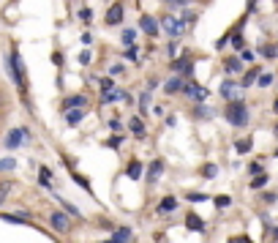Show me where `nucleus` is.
<instances>
[{
  "instance_id": "f257e3e1",
  "label": "nucleus",
  "mask_w": 278,
  "mask_h": 243,
  "mask_svg": "<svg viewBox=\"0 0 278 243\" xmlns=\"http://www.w3.org/2000/svg\"><path fill=\"white\" fill-rule=\"evenodd\" d=\"M226 118H229L232 126L243 129V126L248 123V109H246V104H243V101H235V104H229V109H226Z\"/></svg>"
},
{
  "instance_id": "f03ea898",
  "label": "nucleus",
  "mask_w": 278,
  "mask_h": 243,
  "mask_svg": "<svg viewBox=\"0 0 278 243\" xmlns=\"http://www.w3.org/2000/svg\"><path fill=\"white\" fill-rule=\"evenodd\" d=\"M8 63H11V77H14V82L19 85V88H22L25 85V66H22V58H19V52H11V60H8Z\"/></svg>"
},
{
  "instance_id": "7ed1b4c3",
  "label": "nucleus",
  "mask_w": 278,
  "mask_h": 243,
  "mask_svg": "<svg viewBox=\"0 0 278 243\" xmlns=\"http://www.w3.org/2000/svg\"><path fill=\"white\" fill-rule=\"evenodd\" d=\"M164 30L169 33L172 38H178V36H183V30H185V22L183 19H175V17H164Z\"/></svg>"
},
{
  "instance_id": "20e7f679",
  "label": "nucleus",
  "mask_w": 278,
  "mask_h": 243,
  "mask_svg": "<svg viewBox=\"0 0 278 243\" xmlns=\"http://www.w3.org/2000/svg\"><path fill=\"white\" fill-rule=\"evenodd\" d=\"M49 224H52V230H58V232H68L71 230V219L65 213H60V210H55L52 216H49Z\"/></svg>"
},
{
  "instance_id": "39448f33",
  "label": "nucleus",
  "mask_w": 278,
  "mask_h": 243,
  "mask_svg": "<svg viewBox=\"0 0 278 243\" xmlns=\"http://www.w3.org/2000/svg\"><path fill=\"white\" fill-rule=\"evenodd\" d=\"M185 96H188V99H194V101H205L207 99V90L205 88H202V85H194V82H191V85H185Z\"/></svg>"
},
{
  "instance_id": "423d86ee",
  "label": "nucleus",
  "mask_w": 278,
  "mask_h": 243,
  "mask_svg": "<svg viewBox=\"0 0 278 243\" xmlns=\"http://www.w3.org/2000/svg\"><path fill=\"white\" fill-rule=\"evenodd\" d=\"M237 93H240V88H237V85L235 82H232V79H226V82L224 85H221V96H224V99H235V101H240V96H237Z\"/></svg>"
},
{
  "instance_id": "0eeeda50",
  "label": "nucleus",
  "mask_w": 278,
  "mask_h": 243,
  "mask_svg": "<svg viewBox=\"0 0 278 243\" xmlns=\"http://www.w3.org/2000/svg\"><path fill=\"white\" fill-rule=\"evenodd\" d=\"M28 134L25 129H14V131H8V139H6V145L8 148H19L22 145V137Z\"/></svg>"
},
{
  "instance_id": "6e6552de",
  "label": "nucleus",
  "mask_w": 278,
  "mask_h": 243,
  "mask_svg": "<svg viewBox=\"0 0 278 243\" xmlns=\"http://www.w3.org/2000/svg\"><path fill=\"white\" fill-rule=\"evenodd\" d=\"M139 28H142L148 36H155V33H158V22H155L153 17H142L139 19Z\"/></svg>"
},
{
  "instance_id": "1a4fd4ad",
  "label": "nucleus",
  "mask_w": 278,
  "mask_h": 243,
  "mask_svg": "<svg viewBox=\"0 0 278 243\" xmlns=\"http://www.w3.org/2000/svg\"><path fill=\"white\" fill-rule=\"evenodd\" d=\"M101 101H104V104H112V101H128V93H123V90H109V93L101 96Z\"/></svg>"
},
{
  "instance_id": "9d476101",
  "label": "nucleus",
  "mask_w": 278,
  "mask_h": 243,
  "mask_svg": "<svg viewBox=\"0 0 278 243\" xmlns=\"http://www.w3.org/2000/svg\"><path fill=\"white\" fill-rule=\"evenodd\" d=\"M172 210H178V200L175 197H164L158 205V213H172Z\"/></svg>"
},
{
  "instance_id": "9b49d317",
  "label": "nucleus",
  "mask_w": 278,
  "mask_h": 243,
  "mask_svg": "<svg viewBox=\"0 0 278 243\" xmlns=\"http://www.w3.org/2000/svg\"><path fill=\"white\" fill-rule=\"evenodd\" d=\"M120 19H123V6H112V8L107 11V22H109V25H118Z\"/></svg>"
},
{
  "instance_id": "f8f14e48",
  "label": "nucleus",
  "mask_w": 278,
  "mask_h": 243,
  "mask_svg": "<svg viewBox=\"0 0 278 243\" xmlns=\"http://www.w3.org/2000/svg\"><path fill=\"white\" fill-rule=\"evenodd\" d=\"M161 172H164V164H161V161H153V164H150V172H148V183H155Z\"/></svg>"
},
{
  "instance_id": "ddd939ff",
  "label": "nucleus",
  "mask_w": 278,
  "mask_h": 243,
  "mask_svg": "<svg viewBox=\"0 0 278 243\" xmlns=\"http://www.w3.org/2000/svg\"><path fill=\"white\" fill-rule=\"evenodd\" d=\"M185 224H188V230H194V232H205V224H202V219H199V216H194V213L188 216V221H185Z\"/></svg>"
},
{
  "instance_id": "4468645a",
  "label": "nucleus",
  "mask_w": 278,
  "mask_h": 243,
  "mask_svg": "<svg viewBox=\"0 0 278 243\" xmlns=\"http://www.w3.org/2000/svg\"><path fill=\"white\" fill-rule=\"evenodd\" d=\"M79 107H85V96H74V99L65 101V109H79Z\"/></svg>"
},
{
  "instance_id": "2eb2a0df",
  "label": "nucleus",
  "mask_w": 278,
  "mask_h": 243,
  "mask_svg": "<svg viewBox=\"0 0 278 243\" xmlns=\"http://www.w3.org/2000/svg\"><path fill=\"white\" fill-rule=\"evenodd\" d=\"M183 88H185V85L180 82V79H169V82L164 85V90H166V93H178V90H183Z\"/></svg>"
},
{
  "instance_id": "dca6fc26",
  "label": "nucleus",
  "mask_w": 278,
  "mask_h": 243,
  "mask_svg": "<svg viewBox=\"0 0 278 243\" xmlns=\"http://www.w3.org/2000/svg\"><path fill=\"white\" fill-rule=\"evenodd\" d=\"M65 120H68V126H77L82 120V109H68V118Z\"/></svg>"
},
{
  "instance_id": "f3484780",
  "label": "nucleus",
  "mask_w": 278,
  "mask_h": 243,
  "mask_svg": "<svg viewBox=\"0 0 278 243\" xmlns=\"http://www.w3.org/2000/svg\"><path fill=\"white\" fill-rule=\"evenodd\" d=\"M139 175H142V164H139V161H134V164L128 167V178H139Z\"/></svg>"
},
{
  "instance_id": "a211bd4d",
  "label": "nucleus",
  "mask_w": 278,
  "mask_h": 243,
  "mask_svg": "<svg viewBox=\"0 0 278 243\" xmlns=\"http://www.w3.org/2000/svg\"><path fill=\"white\" fill-rule=\"evenodd\" d=\"M196 115H199L202 120H207V118H213L216 112H213V109H210V107H196Z\"/></svg>"
},
{
  "instance_id": "6ab92c4d",
  "label": "nucleus",
  "mask_w": 278,
  "mask_h": 243,
  "mask_svg": "<svg viewBox=\"0 0 278 243\" xmlns=\"http://www.w3.org/2000/svg\"><path fill=\"white\" fill-rule=\"evenodd\" d=\"M226 71H240V60L229 58V60H226Z\"/></svg>"
},
{
  "instance_id": "aec40b11",
  "label": "nucleus",
  "mask_w": 278,
  "mask_h": 243,
  "mask_svg": "<svg viewBox=\"0 0 278 243\" xmlns=\"http://www.w3.org/2000/svg\"><path fill=\"white\" fill-rule=\"evenodd\" d=\"M216 205H218V208H229L232 205V200H229V197H226V194H221V197H216Z\"/></svg>"
},
{
  "instance_id": "412c9836",
  "label": "nucleus",
  "mask_w": 278,
  "mask_h": 243,
  "mask_svg": "<svg viewBox=\"0 0 278 243\" xmlns=\"http://www.w3.org/2000/svg\"><path fill=\"white\" fill-rule=\"evenodd\" d=\"M131 131H134V134H142V131H145V126H142V120H139V118L131 120Z\"/></svg>"
},
{
  "instance_id": "4be33fe9",
  "label": "nucleus",
  "mask_w": 278,
  "mask_h": 243,
  "mask_svg": "<svg viewBox=\"0 0 278 243\" xmlns=\"http://www.w3.org/2000/svg\"><path fill=\"white\" fill-rule=\"evenodd\" d=\"M251 150V139H240L237 142V153H248Z\"/></svg>"
},
{
  "instance_id": "5701e85b",
  "label": "nucleus",
  "mask_w": 278,
  "mask_h": 243,
  "mask_svg": "<svg viewBox=\"0 0 278 243\" xmlns=\"http://www.w3.org/2000/svg\"><path fill=\"white\" fill-rule=\"evenodd\" d=\"M134 38H136L134 30H123V44H128V47H131V44H134Z\"/></svg>"
},
{
  "instance_id": "b1692460",
  "label": "nucleus",
  "mask_w": 278,
  "mask_h": 243,
  "mask_svg": "<svg viewBox=\"0 0 278 243\" xmlns=\"http://www.w3.org/2000/svg\"><path fill=\"white\" fill-rule=\"evenodd\" d=\"M139 109H142V112H148L150 109V93H145L142 99H139Z\"/></svg>"
},
{
  "instance_id": "393cba45",
  "label": "nucleus",
  "mask_w": 278,
  "mask_h": 243,
  "mask_svg": "<svg viewBox=\"0 0 278 243\" xmlns=\"http://www.w3.org/2000/svg\"><path fill=\"white\" fill-rule=\"evenodd\" d=\"M265 183H267V175H265V172H262L259 178H254V183H251V189H262V186H265Z\"/></svg>"
},
{
  "instance_id": "a878e982",
  "label": "nucleus",
  "mask_w": 278,
  "mask_h": 243,
  "mask_svg": "<svg viewBox=\"0 0 278 243\" xmlns=\"http://www.w3.org/2000/svg\"><path fill=\"white\" fill-rule=\"evenodd\" d=\"M60 205H63V208H65V210H68V213H71V216H74V219H79V216H82V213H79V210H77V208H74V205H71V202H60Z\"/></svg>"
},
{
  "instance_id": "bb28decb",
  "label": "nucleus",
  "mask_w": 278,
  "mask_h": 243,
  "mask_svg": "<svg viewBox=\"0 0 278 243\" xmlns=\"http://www.w3.org/2000/svg\"><path fill=\"white\" fill-rule=\"evenodd\" d=\"M254 82H256V71H248L246 77H243V85H246V88H248V85H254Z\"/></svg>"
},
{
  "instance_id": "cd10ccee",
  "label": "nucleus",
  "mask_w": 278,
  "mask_h": 243,
  "mask_svg": "<svg viewBox=\"0 0 278 243\" xmlns=\"http://www.w3.org/2000/svg\"><path fill=\"white\" fill-rule=\"evenodd\" d=\"M8 191H11V183H3V186H0V205H3V200H6Z\"/></svg>"
},
{
  "instance_id": "c85d7f7f",
  "label": "nucleus",
  "mask_w": 278,
  "mask_h": 243,
  "mask_svg": "<svg viewBox=\"0 0 278 243\" xmlns=\"http://www.w3.org/2000/svg\"><path fill=\"white\" fill-rule=\"evenodd\" d=\"M270 82H273V74H267V71H265V74L259 77V85H262V88H267Z\"/></svg>"
},
{
  "instance_id": "c756f323",
  "label": "nucleus",
  "mask_w": 278,
  "mask_h": 243,
  "mask_svg": "<svg viewBox=\"0 0 278 243\" xmlns=\"http://www.w3.org/2000/svg\"><path fill=\"white\" fill-rule=\"evenodd\" d=\"M216 172H218V167H216V164H207L205 167V175H207V178H216Z\"/></svg>"
},
{
  "instance_id": "7c9ffc66",
  "label": "nucleus",
  "mask_w": 278,
  "mask_h": 243,
  "mask_svg": "<svg viewBox=\"0 0 278 243\" xmlns=\"http://www.w3.org/2000/svg\"><path fill=\"white\" fill-rule=\"evenodd\" d=\"M262 52H265V58H276V55H278V47H265Z\"/></svg>"
},
{
  "instance_id": "2f4dec72",
  "label": "nucleus",
  "mask_w": 278,
  "mask_h": 243,
  "mask_svg": "<svg viewBox=\"0 0 278 243\" xmlns=\"http://www.w3.org/2000/svg\"><path fill=\"white\" fill-rule=\"evenodd\" d=\"M0 170H14V159H3L0 161Z\"/></svg>"
},
{
  "instance_id": "473e14b6",
  "label": "nucleus",
  "mask_w": 278,
  "mask_h": 243,
  "mask_svg": "<svg viewBox=\"0 0 278 243\" xmlns=\"http://www.w3.org/2000/svg\"><path fill=\"white\" fill-rule=\"evenodd\" d=\"M125 58H128V60H136V47H128V52H125Z\"/></svg>"
},
{
  "instance_id": "72a5a7b5",
  "label": "nucleus",
  "mask_w": 278,
  "mask_h": 243,
  "mask_svg": "<svg viewBox=\"0 0 278 243\" xmlns=\"http://www.w3.org/2000/svg\"><path fill=\"white\" fill-rule=\"evenodd\" d=\"M188 197H191V200H194V202H202V200H207L205 194H188Z\"/></svg>"
},
{
  "instance_id": "f704fd0d",
  "label": "nucleus",
  "mask_w": 278,
  "mask_h": 243,
  "mask_svg": "<svg viewBox=\"0 0 278 243\" xmlns=\"http://www.w3.org/2000/svg\"><path fill=\"white\" fill-rule=\"evenodd\" d=\"M229 243H248V241H229Z\"/></svg>"
},
{
  "instance_id": "c9c22d12",
  "label": "nucleus",
  "mask_w": 278,
  "mask_h": 243,
  "mask_svg": "<svg viewBox=\"0 0 278 243\" xmlns=\"http://www.w3.org/2000/svg\"><path fill=\"white\" fill-rule=\"evenodd\" d=\"M273 107H276V112H278V99H276V104H273Z\"/></svg>"
},
{
  "instance_id": "e433bc0d",
  "label": "nucleus",
  "mask_w": 278,
  "mask_h": 243,
  "mask_svg": "<svg viewBox=\"0 0 278 243\" xmlns=\"http://www.w3.org/2000/svg\"><path fill=\"white\" fill-rule=\"evenodd\" d=\"M175 3H185V0H175Z\"/></svg>"
},
{
  "instance_id": "4c0bfd02",
  "label": "nucleus",
  "mask_w": 278,
  "mask_h": 243,
  "mask_svg": "<svg viewBox=\"0 0 278 243\" xmlns=\"http://www.w3.org/2000/svg\"><path fill=\"white\" fill-rule=\"evenodd\" d=\"M276 137H278V126H276Z\"/></svg>"
}]
</instances>
